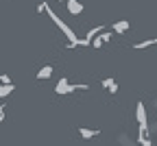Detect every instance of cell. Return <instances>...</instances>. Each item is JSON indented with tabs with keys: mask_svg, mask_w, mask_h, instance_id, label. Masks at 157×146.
<instances>
[{
	"mask_svg": "<svg viewBox=\"0 0 157 146\" xmlns=\"http://www.w3.org/2000/svg\"><path fill=\"white\" fill-rule=\"evenodd\" d=\"M76 90H90V85H87V83H76V85H72L68 79H61V81L57 83V87H55L57 94H72Z\"/></svg>",
	"mask_w": 157,
	"mask_h": 146,
	"instance_id": "6da1fadb",
	"label": "cell"
},
{
	"mask_svg": "<svg viewBox=\"0 0 157 146\" xmlns=\"http://www.w3.org/2000/svg\"><path fill=\"white\" fill-rule=\"evenodd\" d=\"M105 41H111V33L103 29V31L98 33V35H94V37L90 39V44H94V48H101V46L105 44Z\"/></svg>",
	"mask_w": 157,
	"mask_h": 146,
	"instance_id": "7a4b0ae2",
	"label": "cell"
},
{
	"mask_svg": "<svg viewBox=\"0 0 157 146\" xmlns=\"http://www.w3.org/2000/svg\"><path fill=\"white\" fill-rule=\"evenodd\" d=\"M55 24L59 26V31H61V33L66 35V39H70V41H74V39H76V33H74V31H72V29H70V26H68L66 22H63V20H61V17H59V20H57V22H55Z\"/></svg>",
	"mask_w": 157,
	"mask_h": 146,
	"instance_id": "3957f363",
	"label": "cell"
},
{
	"mask_svg": "<svg viewBox=\"0 0 157 146\" xmlns=\"http://www.w3.org/2000/svg\"><path fill=\"white\" fill-rule=\"evenodd\" d=\"M137 142L142 146H151V137H148V124H140V135H137Z\"/></svg>",
	"mask_w": 157,
	"mask_h": 146,
	"instance_id": "277c9868",
	"label": "cell"
},
{
	"mask_svg": "<svg viewBox=\"0 0 157 146\" xmlns=\"http://www.w3.org/2000/svg\"><path fill=\"white\" fill-rule=\"evenodd\" d=\"M135 118H137V122H140V124H148V122H146V107H144V102H137Z\"/></svg>",
	"mask_w": 157,
	"mask_h": 146,
	"instance_id": "5b68a950",
	"label": "cell"
},
{
	"mask_svg": "<svg viewBox=\"0 0 157 146\" xmlns=\"http://www.w3.org/2000/svg\"><path fill=\"white\" fill-rule=\"evenodd\" d=\"M66 5H68V11L72 13V15H78L83 11V5L78 2V0H66Z\"/></svg>",
	"mask_w": 157,
	"mask_h": 146,
	"instance_id": "8992f818",
	"label": "cell"
},
{
	"mask_svg": "<svg viewBox=\"0 0 157 146\" xmlns=\"http://www.w3.org/2000/svg\"><path fill=\"white\" fill-rule=\"evenodd\" d=\"M76 131H78V135H81L83 140H90V137H96L98 133H101V131H98V129H85V127H78Z\"/></svg>",
	"mask_w": 157,
	"mask_h": 146,
	"instance_id": "52a82bcc",
	"label": "cell"
},
{
	"mask_svg": "<svg viewBox=\"0 0 157 146\" xmlns=\"http://www.w3.org/2000/svg\"><path fill=\"white\" fill-rule=\"evenodd\" d=\"M111 31H116L118 35H122L124 31H129V20H120V22H113V24H111Z\"/></svg>",
	"mask_w": 157,
	"mask_h": 146,
	"instance_id": "ba28073f",
	"label": "cell"
},
{
	"mask_svg": "<svg viewBox=\"0 0 157 146\" xmlns=\"http://www.w3.org/2000/svg\"><path fill=\"white\" fill-rule=\"evenodd\" d=\"M103 87H105L107 92L116 94V92H118V81H116V79H103Z\"/></svg>",
	"mask_w": 157,
	"mask_h": 146,
	"instance_id": "9c48e42d",
	"label": "cell"
},
{
	"mask_svg": "<svg viewBox=\"0 0 157 146\" xmlns=\"http://www.w3.org/2000/svg\"><path fill=\"white\" fill-rule=\"evenodd\" d=\"M13 90H15L13 83H0V98H7Z\"/></svg>",
	"mask_w": 157,
	"mask_h": 146,
	"instance_id": "30bf717a",
	"label": "cell"
},
{
	"mask_svg": "<svg viewBox=\"0 0 157 146\" xmlns=\"http://www.w3.org/2000/svg\"><path fill=\"white\" fill-rule=\"evenodd\" d=\"M39 81H42V79H50L52 76V66H44V68H39V72L35 74Z\"/></svg>",
	"mask_w": 157,
	"mask_h": 146,
	"instance_id": "8fae6325",
	"label": "cell"
},
{
	"mask_svg": "<svg viewBox=\"0 0 157 146\" xmlns=\"http://www.w3.org/2000/svg\"><path fill=\"white\" fill-rule=\"evenodd\" d=\"M148 46H155V39H146V41H137L133 46L135 50H142V48H148Z\"/></svg>",
	"mask_w": 157,
	"mask_h": 146,
	"instance_id": "7c38bea8",
	"label": "cell"
},
{
	"mask_svg": "<svg viewBox=\"0 0 157 146\" xmlns=\"http://www.w3.org/2000/svg\"><path fill=\"white\" fill-rule=\"evenodd\" d=\"M103 29H105V26H96V29H90V31H87V37H85V39H92L94 35H98V33H101Z\"/></svg>",
	"mask_w": 157,
	"mask_h": 146,
	"instance_id": "4fadbf2b",
	"label": "cell"
},
{
	"mask_svg": "<svg viewBox=\"0 0 157 146\" xmlns=\"http://www.w3.org/2000/svg\"><path fill=\"white\" fill-rule=\"evenodd\" d=\"M0 83H11V76L9 74H0Z\"/></svg>",
	"mask_w": 157,
	"mask_h": 146,
	"instance_id": "5bb4252c",
	"label": "cell"
},
{
	"mask_svg": "<svg viewBox=\"0 0 157 146\" xmlns=\"http://www.w3.org/2000/svg\"><path fill=\"white\" fill-rule=\"evenodd\" d=\"M44 11H46V2H39L37 5V13H44Z\"/></svg>",
	"mask_w": 157,
	"mask_h": 146,
	"instance_id": "9a60e30c",
	"label": "cell"
},
{
	"mask_svg": "<svg viewBox=\"0 0 157 146\" xmlns=\"http://www.w3.org/2000/svg\"><path fill=\"white\" fill-rule=\"evenodd\" d=\"M5 109H7V107H2V105H0V113H5Z\"/></svg>",
	"mask_w": 157,
	"mask_h": 146,
	"instance_id": "2e32d148",
	"label": "cell"
},
{
	"mask_svg": "<svg viewBox=\"0 0 157 146\" xmlns=\"http://www.w3.org/2000/svg\"><path fill=\"white\" fill-rule=\"evenodd\" d=\"M155 46H157V39H155Z\"/></svg>",
	"mask_w": 157,
	"mask_h": 146,
	"instance_id": "e0dca14e",
	"label": "cell"
},
{
	"mask_svg": "<svg viewBox=\"0 0 157 146\" xmlns=\"http://www.w3.org/2000/svg\"><path fill=\"white\" fill-rule=\"evenodd\" d=\"M63 2H66V0H63Z\"/></svg>",
	"mask_w": 157,
	"mask_h": 146,
	"instance_id": "ac0fdd59",
	"label": "cell"
}]
</instances>
